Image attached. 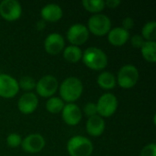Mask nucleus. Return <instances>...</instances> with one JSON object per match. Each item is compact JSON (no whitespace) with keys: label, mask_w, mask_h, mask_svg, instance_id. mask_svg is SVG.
Returning <instances> with one entry per match:
<instances>
[{"label":"nucleus","mask_w":156,"mask_h":156,"mask_svg":"<svg viewBox=\"0 0 156 156\" xmlns=\"http://www.w3.org/2000/svg\"><path fill=\"white\" fill-rule=\"evenodd\" d=\"M82 92L83 84L81 80L76 77H69L65 79L59 86L60 99L69 103H72L79 100Z\"/></svg>","instance_id":"obj_1"},{"label":"nucleus","mask_w":156,"mask_h":156,"mask_svg":"<svg viewBox=\"0 0 156 156\" xmlns=\"http://www.w3.org/2000/svg\"><path fill=\"white\" fill-rule=\"evenodd\" d=\"M83 63L90 69L101 70L108 65V58L103 50L96 47L88 48L82 53Z\"/></svg>","instance_id":"obj_2"},{"label":"nucleus","mask_w":156,"mask_h":156,"mask_svg":"<svg viewBox=\"0 0 156 156\" xmlns=\"http://www.w3.org/2000/svg\"><path fill=\"white\" fill-rule=\"evenodd\" d=\"M67 151L70 156H90L93 152V144L90 139L76 135L69 140Z\"/></svg>","instance_id":"obj_3"},{"label":"nucleus","mask_w":156,"mask_h":156,"mask_svg":"<svg viewBox=\"0 0 156 156\" xmlns=\"http://www.w3.org/2000/svg\"><path fill=\"white\" fill-rule=\"evenodd\" d=\"M88 30L95 36L101 37L112 29V22L109 16L104 14L92 15L88 20Z\"/></svg>","instance_id":"obj_4"},{"label":"nucleus","mask_w":156,"mask_h":156,"mask_svg":"<svg viewBox=\"0 0 156 156\" xmlns=\"http://www.w3.org/2000/svg\"><path fill=\"white\" fill-rule=\"evenodd\" d=\"M139 80V71L137 68L132 64L122 66L117 75L116 82L122 89H132Z\"/></svg>","instance_id":"obj_5"},{"label":"nucleus","mask_w":156,"mask_h":156,"mask_svg":"<svg viewBox=\"0 0 156 156\" xmlns=\"http://www.w3.org/2000/svg\"><path fill=\"white\" fill-rule=\"evenodd\" d=\"M96 106L98 115L101 118H108L115 113L118 108V100L116 96L112 93H104L98 100Z\"/></svg>","instance_id":"obj_6"},{"label":"nucleus","mask_w":156,"mask_h":156,"mask_svg":"<svg viewBox=\"0 0 156 156\" xmlns=\"http://www.w3.org/2000/svg\"><path fill=\"white\" fill-rule=\"evenodd\" d=\"M58 88V80L51 75H47L42 77L36 83V90L37 93L43 98H50L52 97Z\"/></svg>","instance_id":"obj_7"},{"label":"nucleus","mask_w":156,"mask_h":156,"mask_svg":"<svg viewBox=\"0 0 156 156\" xmlns=\"http://www.w3.org/2000/svg\"><path fill=\"white\" fill-rule=\"evenodd\" d=\"M22 6L16 0H3L0 2V16L7 21H15L21 16Z\"/></svg>","instance_id":"obj_8"},{"label":"nucleus","mask_w":156,"mask_h":156,"mask_svg":"<svg viewBox=\"0 0 156 156\" xmlns=\"http://www.w3.org/2000/svg\"><path fill=\"white\" fill-rule=\"evenodd\" d=\"M19 91L17 80L10 75L0 73V97L5 99L14 98Z\"/></svg>","instance_id":"obj_9"},{"label":"nucleus","mask_w":156,"mask_h":156,"mask_svg":"<svg viewBox=\"0 0 156 156\" xmlns=\"http://www.w3.org/2000/svg\"><path fill=\"white\" fill-rule=\"evenodd\" d=\"M90 32L86 26L82 24H74L67 31V38L72 46H80L89 38Z\"/></svg>","instance_id":"obj_10"},{"label":"nucleus","mask_w":156,"mask_h":156,"mask_svg":"<svg viewBox=\"0 0 156 156\" xmlns=\"http://www.w3.org/2000/svg\"><path fill=\"white\" fill-rule=\"evenodd\" d=\"M46 141L44 137L38 133H32L22 140L21 147L28 154H37L43 150Z\"/></svg>","instance_id":"obj_11"},{"label":"nucleus","mask_w":156,"mask_h":156,"mask_svg":"<svg viewBox=\"0 0 156 156\" xmlns=\"http://www.w3.org/2000/svg\"><path fill=\"white\" fill-rule=\"evenodd\" d=\"M65 47V40L58 33L49 34L44 41V48L47 53L50 55H58L63 51Z\"/></svg>","instance_id":"obj_12"},{"label":"nucleus","mask_w":156,"mask_h":156,"mask_svg":"<svg viewBox=\"0 0 156 156\" xmlns=\"http://www.w3.org/2000/svg\"><path fill=\"white\" fill-rule=\"evenodd\" d=\"M38 105V99L37 96L33 92H27L23 94L18 101H17V108L20 112L23 114H31L33 113Z\"/></svg>","instance_id":"obj_13"},{"label":"nucleus","mask_w":156,"mask_h":156,"mask_svg":"<svg viewBox=\"0 0 156 156\" xmlns=\"http://www.w3.org/2000/svg\"><path fill=\"white\" fill-rule=\"evenodd\" d=\"M62 118L63 121L69 126H75L80 123L82 118L81 110L75 103L65 104L62 110Z\"/></svg>","instance_id":"obj_14"},{"label":"nucleus","mask_w":156,"mask_h":156,"mask_svg":"<svg viewBox=\"0 0 156 156\" xmlns=\"http://www.w3.org/2000/svg\"><path fill=\"white\" fill-rule=\"evenodd\" d=\"M130 38V33L128 30L122 27H114L111 29L108 33L109 42L115 47H122L127 43Z\"/></svg>","instance_id":"obj_15"},{"label":"nucleus","mask_w":156,"mask_h":156,"mask_svg":"<svg viewBox=\"0 0 156 156\" xmlns=\"http://www.w3.org/2000/svg\"><path fill=\"white\" fill-rule=\"evenodd\" d=\"M40 14L44 21L57 22L62 17L63 11L62 8L57 4H48L42 7Z\"/></svg>","instance_id":"obj_16"},{"label":"nucleus","mask_w":156,"mask_h":156,"mask_svg":"<svg viewBox=\"0 0 156 156\" xmlns=\"http://www.w3.org/2000/svg\"><path fill=\"white\" fill-rule=\"evenodd\" d=\"M86 130L91 136L97 137L103 133L105 130V122L99 115L90 117L86 123Z\"/></svg>","instance_id":"obj_17"},{"label":"nucleus","mask_w":156,"mask_h":156,"mask_svg":"<svg viewBox=\"0 0 156 156\" xmlns=\"http://www.w3.org/2000/svg\"><path fill=\"white\" fill-rule=\"evenodd\" d=\"M98 85L103 90H112L116 85V78L110 71H103L100 73L97 78Z\"/></svg>","instance_id":"obj_18"},{"label":"nucleus","mask_w":156,"mask_h":156,"mask_svg":"<svg viewBox=\"0 0 156 156\" xmlns=\"http://www.w3.org/2000/svg\"><path fill=\"white\" fill-rule=\"evenodd\" d=\"M82 50L77 46H69L63 50L64 58L71 63H76L82 58Z\"/></svg>","instance_id":"obj_19"},{"label":"nucleus","mask_w":156,"mask_h":156,"mask_svg":"<svg viewBox=\"0 0 156 156\" xmlns=\"http://www.w3.org/2000/svg\"><path fill=\"white\" fill-rule=\"evenodd\" d=\"M156 42L155 41H145L143 47L141 48L142 55L144 58L151 63H154L156 61L155 56Z\"/></svg>","instance_id":"obj_20"},{"label":"nucleus","mask_w":156,"mask_h":156,"mask_svg":"<svg viewBox=\"0 0 156 156\" xmlns=\"http://www.w3.org/2000/svg\"><path fill=\"white\" fill-rule=\"evenodd\" d=\"M65 106L64 101L58 97H50L46 103V109L50 113H59Z\"/></svg>","instance_id":"obj_21"},{"label":"nucleus","mask_w":156,"mask_h":156,"mask_svg":"<svg viewBox=\"0 0 156 156\" xmlns=\"http://www.w3.org/2000/svg\"><path fill=\"white\" fill-rule=\"evenodd\" d=\"M81 4L87 11L95 14H99L105 7V1L103 0H83Z\"/></svg>","instance_id":"obj_22"},{"label":"nucleus","mask_w":156,"mask_h":156,"mask_svg":"<svg viewBox=\"0 0 156 156\" xmlns=\"http://www.w3.org/2000/svg\"><path fill=\"white\" fill-rule=\"evenodd\" d=\"M145 41H155L156 38V22L154 20L147 22L143 29L141 35Z\"/></svg>","instance_id":"obj_23"},{"label":"nucleus","mask_w":156,"mask_h":156,"mask_svg":"<svg viewBox=\"0 0 156 156\" xmlns=\"http://www.w3.org/2000/svg\"><path fill=\"white\" fill-rule=\"evenodd\" d=\"M18 82V86H19V89H22L24 90H27V91H30L32 90H34L36 88V81L35 80L32 78V77H29V76H25V77H22Z\"/></svg>","instance_id":"obj_24"},{"label":"nucleus","mask_w":156,"mask_h":156,"mask_svg":"<svg viewBox=\"0 0 156 156\" xmlns=\"http://www.w3.org/2000/svg\"><path fill=\"white\" fill-rule=\"evenodd\" d=\"M22 144V138L17 133H10L6 137V144L10 148H16L18 146H21Z\"/></svg>","instance_id":"obj_25"},{"label":"nucleus","mask_w":156,"mask_h":156,"mask_svg":"<svg viewBox=\"0 0 156 156\" xmlns=\"http://www.w3.org/2000/svg\"><path fill=\"white\" fill-rule=\"evenodd\" d=\"M83 112H84L85 115L88 116L89 118L90 117H92V116H95V115H98L96 103H94V102H88L84 106Z\"/></svg>","instance_id":"obj_26"},{"label":"nucleus","mask_w":156,"mask_h":156,"mask_svg":"<svg viewBox=\"0 0 156 156\" xmlns=\"http://www.w3.org/2000/svg\"><path fill=\"white\" fill-rule=\"evenodd\" d=\"M140 156H156V144L152 143L145 145L142 151Z\"/></svg>","instance_id":"obj_27"},{"label":"nucleus","mask_w":156,"mask_h":156,"mask_svg":"<svg viewBox=\"0 0 156 156\" xmlns=\"http://www.w3.org/2000/svg\"><path fill=\"white\" fill-rule=\"evenodd\" d=\"M131 42H132V45L133 47L138 48H141L143 47V45L144 44L145 40H144V38L141 35H134V36L132 37Z\"/></svg>","instance_id":"obj_28"},{"label":"nucleus","mask_w":156,"mask_h":156,"mask_svg":"<svg viewBox=\"0 0 156 156\" xmlns=\"http://www.w3.org/2000/svg\"><path fill=\"white\" fill-rule=\"evenodd\" d=\"M133 26H134V21H133V19L132 17L127 16V17H125L122 20V28H124V29L129 31V29L133 28Z\"/></svg>","instance_id":"obj_29"},{"label":"nucleus","mask_w":156,"mask_h":156,"mask_svg":"<svg viewBox=\"0 0 156 156\" xmlns=\"http://www.w3.org/2000/svg\"><path fill=\"white\" fill-rule=\"evenodd\" d=\"M121 4L120 0H107L105 1V5L110 8H115Z\"/></svg>","instance_id":"obj_30"}]
</instances>
